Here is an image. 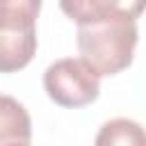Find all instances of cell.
<instances>
[{
    "mask_svg": "<svg viewBox=\"0 0 146 146\" xmlns=\"http://www.w3.org/2000/svg\"><path fill=\"white\" fill-rule=\"evenodd\" d=\"M137 23L125 16L78 25L80 59L96 71V75H116L132 64L137 48Z\"/></svg>",
    "mask_w": 146,
    "mask_h": 146,
    "instance_id": "cell-1",
    "label": "cell"
},
{
    "mask_svg": "<svg viewBox=\"0 0 146 146\" xmlns=\"http://www.w3.org/2000/svg\"><path fill=\"white\" fill-rule=\"evenodd\" d=\"M41 0H0V73L25 68L36 52Z\"/></svg>",
    "mask_w": 146,
    "mask_h": 146,
    "instance_id": "cell-2",
    "label": "cell"
},
{
    "mask_svg": "<svg viewBox=\"0 0 146 146\" xmlns=\"http://www.w3.org/2000/svg\"><path fill=\"white\" fill-rule=\"evenodd\" d=\"M43 89L48 98L62 107H84L100 94V75L82 59L64 57L52 62L43 73Z\"/></svg>",
    "mask_w": 146,
    "mask_h": 146,
    "instance_id": "cell-3",
    "label": "cell"
},
{
    "mask_svg": "<svg viewBox=\"0 0 146 146\" xmlns=\"http://www.w3.org/2000/svg\"><path fill=\"white\" fill-rule=\"evenodd\" d=\"M62 11L78 25L125 16L137 21L146 11V0H59Z\"/></svg>",
    "mask_w": 146,
    "mask_h": 146,
    "instance_id": "cell-4",
    "label": "cell"
},
{
    "mask_svg": "<svg viewBox=\"0 0 146 146\" xmlns=\"http://www.w3.org/2000/svg\"><path fill=\"white\" fill-rule=\"evenodd\" d=\"M32 121L27 110L11 96L0 94V146L30 144Z\"/></svg>",
    "mask_w": 146,
    "mask_h": 146,
    "instance_id": "cell-5",
    "label": "cell"
},
{
    "mask_svg": "<svg viewBox=\"0 0 146 146\" xmlns=\"http://www.w3.org/2000/svg\"><path fill=\"white\" fill-rule=\"evenodd\" d=\"M96 144H123V146H146V130L130 119H112L103 123L100 132L96 135Z\"/></svg>",
    "mask_w": 146,
    "mask_h": 146,
    "instance_id": "cell-6",
    "label": "cell"
}]
</instances>
